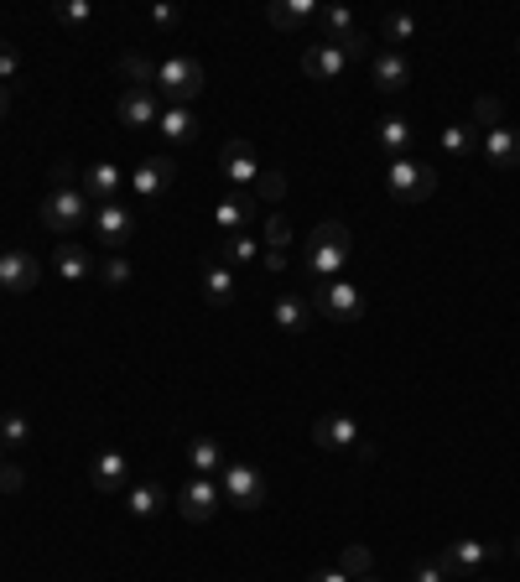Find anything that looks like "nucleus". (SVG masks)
<instances>
[{
    "label": "nucleus",
    "instance_id": "1",
    "mask_svg": "<svg viewBox=\"0 0 520 582\" xmlns=\"http://www.w3.org/2000/svg\"><path fill=\"white\" fill-rule=\"evenodd\" d=\"M94 214V203L84 198V188L73 182V162H63V167H52V193H47V203H42V229H52V234H68V229H78Z\"/></svg>",
    "mask_w": 520,
    "mask_h": 582
},
{
    "label": "nucleus",
    "instance_id": "2",
    "mask_svg": "<svg viewBox=\"0 0 520 582\" xmlns=\"http://www.w3.org/2000/svg\"><path fill=\"white\" fill-rule=\"evenodd\" d=\"M349 229L338 224V219H323L318 229L307 234V255H302V266H307V276H312V286H323V281H333L338 271H344V260H349Z\"/></svg>",
    "mask_w": 520,
    "mask_h": 582
},
{
    "label": "nucleus",
    "instance_id": "3",
    "mask_svg": "<svg viewBox=\"0 0 520 582\" xmlns=\"http://www.w3.org/2000/svg\"><path fill=\"white\" fill-rule=\"evenodd\" d=\"M385 188H390L396 203H427L437 193V167L411 162V156H396V162L385 167Z\"/></svg>",
    "mask_w": 520,
    "mask_h": 582
},
{
    "label": "nucleus",
    "instance_id": "4",
    "mask_svg": "<svg viewBox=\"0 0 520 582\" xmlns=\"http://www.w3.org/2000/svg\"><path fill=\"white\" fill-rule=\"evenodd\" d=\"M312 442L323 447V453H338V458H370V442L359 437V421L333 411V416H318V427H312Z\"/></svg>",
    "mask_w": 520,
    "mask_h": 582
},
{
    "label": "nucleus",
    "instance_id": "5",
    "mask_svg": "<svg viewBox=\"0 0 520 582\" xmlns=\"http://www.w3.org/2000/svg\"><path fill=\"white\" fill-rule=\"evenodd\" d=\"M156 89L167 94V104H193L203 94V63H193V58L156 63Z\"/></svg>",
    "mask_w": 520,
    "mask_h": 582
},
{
    "label": "nucleus",
    "instance_id": "6",
    "mask_svg": "<svg viewBox=\"0 0 520 582\" xmlns=\"http://www.w3.org/2000/svg\"><path fill=\"white\" fill-rule=\"evenodd\" d=\"M219 494L229 499L234 510H260V505H266V479H260V468H250V463H224Z\"/></svg>",
    "mask_w": 520,
    "mask_h": 582
},
{
    "label": "nucleus",
    "instance_id": "7",
    "mask_svg": "<svg viewBox=\"0 0 520 582\" xmlns=\"http://www.w3.org/2000/svg\"><path fill=\"white\" fill-rule=\"evenodd\" d=\"M312 302H318V312L328 317V323H359V317H364V297H359V286H349V281L312 286Z\"/></svg>",
    "mask_w": 520,
    "mask_h": 582
},
{
    "label": "nucleus",
    "instance_id": "8",
    "mask_svg": "<svg viewBox=\"0 0 520 582\" xmlns=\"http://www.w3.org/2000/svg\"><path fill=\"white\" fill-rule=\"evenodd\" d=\"M494 551H500V546H489V541H453V546L437 557V567L448 572V582H474V572H479L484 562H494Z\"/></svg>",
    "mask_w": 520,
    "mask_h": 582
},
{
    "label": "nucleus",
    "instance_id": "9",
    "mask_svg": "<svg viewBox=\"0 0 520 582\" xmlns=\"http://www.w3.org/2000/svg\"><path fill=\"white\" fill-rule=\"evenodd\" d=\"M219 499H224V494H219V479H198V473H193V479L177 489V515L193 520V525H203L208 515L219 510Z\"/></svg>",
    "mask_w": 520,
    "mask_h": 582
},
{
    "label": "nucleus",
    "instance_id": "10",
    "mask_svg": "<svg viewBox=\"0 0 520 582\" xmlns=\"http://www.w3.org/2000/svg\"><path fill=\"white\" fill-rule=\"evenodd\" d=\"M130 229H136V219H130V208H125V203H104V208H94V234H99V245H104V250H125V245H130Z\"/></svg>",
    "mask_w": 520,
    "mask_h": 582
},
{
    "label": "nucleus",
    "instance_id": "11",
    "mask_svg": "<svg viewBox=\"0 0 520 582\" xmlns=\"http://www.w3.org/2000/svg\"><path fill=\"white\" fill-rule=\"evenodd\" d=\"M172 172H177V162H172V156H151V162H141L136 172H130V193H136L141 203H156V198L167 193Z\"/></svg>",
    "mask_w": 520,
    "mask_h": 582
},
{
    "label": "nucleus",
    "instance_id": "12",
    "mask_svg": "<svg viewBox=\"0 0 520 582\" xmlns=\"http://www.w3.org/2000/svg\"><path fill=\"white\" fill-rule=\"evenodd\" d=\"M219 167H224V177L229 182H240V188H255V177H260V156H255V146L250 141H224V151H219Z\"/></svg>",
    "mask_w": 520,
    "mask_h": 582
},
{
    "label": "nucleus",
    "instance_id": "13",
    "mask_svg": "<svg viewBox=\"0 0 520 582\" xmlns=\"http://www.w3.org/2000/svg\"><path fill=\"white\" fill-rule=\"evenodd\" d=\"M84 198L94 203V208H104V203H120V188H125V172L120 167H110V162H94L89 172H84Z\"/></svg>",
    "mask_w": 520,
    "mask_h": 582
},
{
    "label": "nucleus",
    "instance_id": "14",
    "mask_svg": "<svg viewBox=\"0 0 520 582\" xmlns=\"http://www.w3.org/2000/svg\"><path fill=\"white\" fill-rule=\"evenodd\" d=\"M42 281V260L26 255V250H6L0 255V286L6 291H32Z\"/></svg>",
    "mask_w": 520,
    "mask_h": 582
},
{
    "label": "nucleus",
    "instance_id": "15",
    "mask_svg": "<svg viewBox=\"0 0 520 582\" xmlns=\"http://www.w3.org/2000/svg\"><path fill=\"white\" fill-rule=\"evenodd\" d=\"M89 479L99 494H125L130 489V468H125V453H115V447H104V453L89 463Z\"/></svg>",
    "mask_w": 520,
    "mask_h": 582
},
{
    "label": "nucleus",
    "instance_id": "16",
    "mask_svg": "<svg viewBox=\"0 0 520 582\" xmlns=\"http://www.w3.org/2000/svg\"><path fill=\"white\" fill-rule=\"evenodd\" d=\"M115 115H120V125H130V130H146V125L162 120V110H156V94H151V89H125L120 104H115Z\"/></svg>",
    "mask_w": 520,
    "mask_h": 582
},
{
    "label": "nucleus",
    "instance_id": "17",
    "mask_svg": "<svg viewBox=\"0 0 520 582\" xmlns=\"http://www.w3.org/2000/svg\"><path fill=\"white\" fill-rule=\"evenodd\" d=\"M484 156H489V167L515 172V167H520V130H515V125L484 130Z\"/></svg>",
    "mask_w": 520,
    "mask_h": 582
},
{
    "label": "nucleus",
    "instance_id": "18",
    "mask_svg": "<svg viewBox=\"0 0 520 582\" xmlns=\"http://www.w3.org/2000/svg\"><path fill=\"white\" fill-rule=\"evenodd\" d=\"M344 52H338L333 42H312L307 52H302V73L307 78H318V84H328V78H338V73H344Z\"/></svg>",
    "mask_w": 520,
    "mask_h": 582
},
{
    "label": "nucleus",
    "instance_id": "19",
    "mask_svg": "<svg viewBox=\"0 0 520 582\" xmlns=\"http://www.w3.org/2000/svg\"><path fill=\"white\" fill-rule=\"evenodd\" d=\"M318 0H276V6L266 11L271 16V26H276V32H302V26H312V21H318Z\"/></svg>",
    "mask_w": 520,
    "mask_h": 582
},
{
    "label": "nucleus",
    "instance_id": "20",
    "mask_svg": "<svg viewBox=\"0 0 520 582\" xmlns=\"http://www.w3.org/2000/svg\"><path fill=\"white\" fill-rule=\"evenodd\" d=\"M234 291H240L234 271L224 266V260H208V266H203V302H208V307H229Z\"/></svg>",
    "mask_w": 520,
    "mask_h": 582
},
{
    "label": "nucleus",
    "instance_id": "21",
    "mask_svg": "<svg viewBox=\"0 0 520 582\" xmlns=\"http://www.w3.org/2000/svg\"><path fill=\"white\" fill-rule=\"evenodd\" d=\"M271 317H276V328H281V333H307V323H312V302L297 297V291H281L276 307H271Z\"/></svg>",
    "mask_w": 520,
    "mask_h": 582
},
{
    "label": "nucleus",
    "instance_id": "22",
    "mask_svg": "<svg viewBox=\"0 0 520 582\" xmlns=\"http://www.w3.org/2000/svg\"><path fill=\"white\" fill-rule=\"evenodd\" d=\"M411 84V63L401 58V52H375V89H385V94H401Z\"/></svg>",
    "mask_w": 520,
    "mask_h": 582
},
{
    "label": "nucleus",
    "instance_id": "23",
    "mask_svg": "<svg viewBox=\"0 0 520 582\" xmlns=\"http://www.w3.org/2000/svg\"><path fill=\"white\" fill-rule=\"evenodd\" d=\"M125 510L136 515V520L162 515V510H167V489L156 484V479H146V484H130V489H125Z\"/></svg>",
    "mask_w": 520,
    "mask_h": 582
},
{
    "label": "nucleus",
    "instance_id": "24",
    "mask_svg": "<svg viewBox=\"0 0 520 582\" xmlns=\"http://www.w3.org/2000/svg\"><path fill=\"white\" fill-rule=\"evenodd\" d=\"M156 130H162V136H167L172 146H188V141L198 136V120H193L188 104H167L162 120H156Z\"/></svg>",
    "mask_w": 520,
    "mask_h": 582
},
{
    "label": "nucleus",
    "instance_id": "25",
    "mask_svg": "<svg viewBox=\"0 0 520 582\" xmlns=\"http://www.w3.org/2000/svg\"><path fill=\"white\" fill-rule=\"evenodd\" d=\"M188 463H193L198 479H219V473H224V447L214 437H193L188 442Z\"/></svg>",
    "mask_w": 520,
    "mask_h": 582
},
{
    "label": "nucleus",
    "instance_id": "26",
    "mask_svg": "<svg viewBox=\"0 0 520 582\" xmlns=\"http://www.w3.org/2000/svg\"><path fill=\"white\" fill-rule=\"evenodd\" d=\"M250 214H255V193H234V198H224V203L214 208V224H219L224 234H240V229L250 224Z\"/></svg>",
    "mask_w": 520,
    "mask_h": 582
},
{
    "label": "nucleus",
    "instance_id": "27",
    "mask_svg": "<svg viewBox=\"0 0 520 582\" xmlns=\"http://www.w3.org/2000/svg\"><path fill=\"white\" fill-rule=\"evenodd\" d=\"M375 141H380L390 156H406V151H411V125H406L401 115H385V120L375 125Z\"/></svg>",
    "mask_w": 520,
    "mask_h": 582
},
{
    "label": "nucleus",
    "instance_id": "28",
    "mask_svg": "<svg viewBox=\"0 0 520 582\" xmlns=\"http://www.w3.org/2000/svg\"><path fill=\"white\" fill-rule=\"evenodd\" d=\"M58 276L73 281V286H78V281H89V276H94L89 250H84V245H63V250H58Z\"/></svg>",
    "mask_w": 520,
    "mask_h": 582
},
{
    "label": "nucleus",
    "instance_id": "29",
    "mask_svg": "<svg viewBox=\"0 0 520 582\" xmlns=\"http://www.w3.org/2000/svg\"><path fill=\"white\" fill-rule=\"evenodd\" d=\"M380 32H385L390 52H396L401 42H416V32H422V26H416V16H406V11H390V16H385V26H380Z\"/></svg>",
    "mask_w": 520,
    "mask_h": 582
},
{
    "label": "nucleus",
    "instance_id": "30",
    "mask_svg": "<svg viewBox=\"0 0 520 582\" xmlns=\"http://www.w3.org/2000/svg\"><path fill=\"white\" fill-rule=\"evenodd\" d=\"M120 73L130 78V89H151V84H156V63L141 58V52H125V58H120Z\"/></svg>",
    "mask_w": 520,
    "mask_h": 582
},
{
    "label": "nucleus",
    "instance_id": "31",
    "mask_svg": "<svg viewBox=\"0 0 520 582\" xmlns=\"http://www.w3.org/2000/svg\"><path fill=\"white\" fill-rule=\"evenodd\" d=\"M26 442H32V421L26 416H0V447H6V453H21Z\"/></svg>",
    "mask_w": 520,
    "mask_h": 582
},
{
    "label": "nucleus",
    "instance_id": "32",
    "mask_svg": "<svg viewBox=\"0 0 520 582\" xmlns=\"http://www.w3.org/2000/svg\"><path fill=\"white\" fill-rule=\"evenodd\" d=\"M318 21L328 26V37H323V42H338V37H349V32H354V11H349V6H323Z\"/></svg>",
    "mask_w": 520,
    "mask_h": 582
},
{
    "label": "nucleus",
    "instance_id": "33",
    "mask_svg": "<svg viewBox=\"0 0 520 582\" xmlns=\"http://www.w3.org/2000/svg\"><path fill=\"white\" fill-rule=\"evenodd\" d=\"M375 557H370V546H344V557H338V572L344 577H370Z\"/></svg>",
    "mask_w": 520,
    "mask_h": 582
},
{
    "label": "nucleus",
    "instance_id": "34",
    "mask_svg": "<svg viewBox=\"0 0 520 582\" xmlns=\"http://www.w3.org/2000/svg\"><path fill=\"white\" fill-rule=\"evenodd\" d=\"M250 193H255V203H260V198H266V203H281V198H286V177L271 172V167H260V177H255Z\"/></svg>",
    "mask_w": 520,
    "mask_h": 582
},
{
    "label": "nucleus",
    "instance_id": "35",
    "mask_svg": "<svg viewBox=\"0 0 520 582\" xmlns=\"http://www.w3.org/2000/svg\"><path fill=\"white\" fill-rule=\"evenodd\" d=\"M130 276H136V271H130L125 255H110V260L99 266V281H104V286H130Z\"/></svg>",
    "mask_w": 520,
    "mask_h": 582
},
{
    "label": "nucleus",
    "instance_id": "36",
    "mask_svg": "<svg viewBox=\"0 0 520 582\" xmlns=\"http://www.w3.org/2000/svg\"><path fill=\"white\" fill-rule=\"evenodd\" d=\"M224 255L234 260V266H250V260L260 255V245H255V240H250V234L240 229V234H229V250H224Z\"/></svg>",
    "mask_w": 520,
    "mask_h": 582
},
{
    "label": "nucleus",
    "instance_id": "37",
    "mask_svg": "<svg viewBox=\"0 0 520 582\" xmlns=\"http://www.w3.org/2000/svg\"><path fill=\"white\" fill-rule=\"evenodd\" d=\"M442 151H448V156H468V151H474V136H468L463 125H442Z\"/></svg>",
    "mask_w": 520,
    "mask_h": 582
},
{
    "label": "nucleus",
    "instance_id": "38",
    "mask_svg": "<svg viewBox=\"0 0 520 582\" xmlns=\"http://www.w3.org/2000/svg\"><path fill=\"white\" fill-rule=\"evenodd\" d=\"M474 120H479L484 130H500V125H505V110H500V99H494V94H484V99L474 104Z\"/></svg>",
    "mask_w": 520,
    "mask_h": 582
},
{
    "label": "nucleus",
    "instance_id": "39",
    "mask_svg": "<svg viewBox=\"0 0 520 582\" xmlns=\"http://www.w3.org/2000/svg\"><path fill=\"white\" fill-rule=\"evenodd\" d=\"M286 240H292V224H286V214H271L266 219V250H286Z\"/></svg>",
    "mask_w": 520,
    "mask_h": 582
},
{
    "label": "nucleus",
    "instance_id": "40",
    "mask_svg": "<svg viewBox=\"0 0 520 582\" xmlns=\"http://www.w3.org/2000/svg\"><path fill=\"white\" fill-rule=\"evenodd\" d=\"M21 484H26V473H21V463H0V494H21Z\"/></svg>",
    "mask_w": 520,
    "mask_h": 582
},
{
    "label": "nucleus",
    "instance_id": "41",
    "mask_svg": "<svg viewBox=\"0 0 520 582\" xmlns=\"http://www.w3.org/2000/svg\"><path fill=\"white\" fill-rule=\"evenodd\" d=\"M333 47H338V52H344V58H364V52H370V37H364V32H359V26H354V32H349V37H338Z\"/></svg>",
    "mask_w": 520,
    "mask_h": 582
},
{
    "label": "nucleus",
    "instance_id": "42",
    "mask_svg": "<svg viewBox=\"0 0 520 582\" xmlns=\"http://www.w3.org/2000/svg\"><path fill=\"white\" fill-rule=\"evenodd\" d=\"M58 16H63L68 26H89V21H94V6H89V0H68Z\"/></svg>",
    "mask_w": 520,
    "mask_h": 582
},
{
    "label": "nucleus",
    "instance_id": "43",
    "mask_svg": "<svg viewBox=\"0 0 520 582\" xmlns=\"http://www.w3.org/2000/svg\"><path fill=\"white\" fill-rule=\"evenodd\" d=\"M21 73V52L16 47H0V84H6V78H16Z\"/></svg>",
    "mask_w": 520,
    "mask_h": 582
},
{
    "label": "nucleus",
    "instance_id": "44",
    "mask_svg": "<svg viewBox=\"0 0 520 582\" xmlns=\"http://www.w3.org/2000/svg\"><path fill=\"white\" fill-rule=\"evenodd\" d=\"M151 21L167 32V26H177V21H182V11H177V6H156V11H151Z\"/></svg>",
    "mask_w": 520,
    "mask_h": 582
},
{
    "label": "nucleus",
    "instance_id": "45",
    "mask_svg": "<svg viewBox=\"0 0 520 582\" xmlns=\"http://www.w3.org/2000/svg\"><path fill=\"white\" fill-rule=\"evenodd\" d=\"M411 582H448V572H442L437 562H427V567H416V577Z\"/></svg>",
    "mask_w": 520,
    "mask_h": 582
},
{
    "label": "nucleus",
    "instance_id": "46",
    "mask_svg": "<svg viewBox=\"0 0 520 582\" xmlns=\"http://www.w3.org/2000/svg\"><path fill=\"white\" fill-rule=\"evenodd\" d=\"M266 266L271 271H286V250H266Z\"/></svg>",
    "mask_w": 520,
    "mask_h": 582
},
{
    "label": "nucleus",
    "instance_id": "47",
    "mask_svg": "<svg viewBox=\"0 0 520 582\" xmlns=\"http://www.w3.org/2000/svg\"><path fill=\"white\" fill-rule=\"evenodd\" d=\"M312 582H354V577H344V572H318Z\"/></svg>",
    "mask_w": 520,
    "mask_h": 582
},
{
    "label": "nucleus",
    "instance_id": "48",
    "mask_svg": "<svg viewBox=\"0 0 520 582\" xmlns=\"http://www.w3.org/2000/svg\"><path fill=\"white\" fill-rule=\"evenodd\" d=\"M11 110V84H0V115Z\"/></svg>",
    "mask_w": 520,
    "mask_h": 582
},
{
    "label": "nucleus",
    "instance_id": "49",
    "mask_svg": "<svg viewBox=\"0 0 520 582\" xmlns=\"http://www.w3.org/2000/svg\"><path fill=\"white\" fill-rule=\"evenodd\" d=\"M359 582H380V577H359Z\"/></svg>",
    "mask_w": 520,
    "mask_h": 582
},
{
    "label": "nucleus",
    "instance_id": "50",
    "mask_svg": "<svg viewBox=\"0 0 520 582\" xmlns=\"http://www.w3.org/2000/svg\"><path fill=\"white\" fill-rule=\"evenodd\" d=\"M515 557H520V536H515Z\"/></svg>",
    "mask_w": 520,
    "mask_h": 582
},
{
    "label": "nucleus",
    "instance_id": "51",
    "mask_svg": "<svg viewBox=\"0 0 520 582\" xmlns=\"http://www.w3.org/2000/svg\"><path fill=\"white\" fill-rule=\"evenodd\" d=\"M474 582H494V577H474Z\"/></svg>",
    "mask_w": 520,
    "mask_h": 582
},
{
    "label": "nucleus",
    "instance_id": "52",
    "mask_svg": "<svg viewBox=\"0 0 520 582\" xmlns=\"http://www.w3.org/2000/svg\"><path fill=\"white\" fill-rule=\"evenodd\" d=\"M0 463H6V447H0Z\"/></svg>",
    "mask_w": 520,
    "mask_h": 582
},
{
    "label": "nucleus",
    "instance_id": "53",
    "mask_svg": "<svg viewBox=\"0 0 520 582\" xmlns=\"http://www.w3.org/2000/svg\"><path fill=\"white\" fill-rule=\"evenodd\" d=\"M515 47H520V42H515Z\"/></svg>",
    "mask_w": 520,
    "mask_h": 582
}]
</instances>
